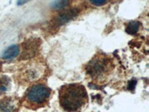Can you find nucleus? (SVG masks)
I'll return each instance as SVG.
<instances>
[{"label": "nucleus", "mask_w": 149, "mask_h": 112, "mask_svg": "<svg viewBox=\"0 0 149 112\" xmlns=\"http://www.w3.org/2000/svg\"><path fill=\"white\" fill-rule=\"evenodd\" d=\"M19 53V46L17 45H12L5 49L2 54V58L5 60H9L17 57Z\"/></svg>", "instance_id": "8"}, {"label": "nucleus", "mask_w": 149, "mask_h": 112, "mask_svg": "<svg viewBox=\"0 0 149 112\" xmlns=\"http://www.w3.org/2000/svg\"><path fill=\"white\" fill-rule=\"evenodd\" d=\"M88 102V94L81 84H67L60 88L59 103L66 111L80 112Z\"/></svg>", "instance_id": "1"}, {"label": "nucleus", "mask_w": 149, "mask_h": 112, "mask_svg": "<svg viewBox=\"0 0 149 112\" xmlns=\"http://www.w3.org/2000/svg\"><path fill=\"white\" fill-rule=\"evenodd\" d=\"M20 104V99L17 97H5L0 100V112H17Z\"/></svg>", "instance_id": "6"}, {"label": "nucleus", "mask_w": 149, "mask_h": 112, "mask_svg": "<svg viewBox=\"0 0 149 112\" xmlns=\"http://www.w3.org/2000/svg\"><path fill=\"white\" fill-rule=\"evenodd\" d=\"M52 90L43 83L31 85L24 95L23 105L29 109H38L48 105Z\"/></svg>", "instance_id": "3"}, {"label": "nucleus", "mask_w": 149, "mask_h": 112, "mask_svg": "<svg viewBox=\"0 0 149 112\" xmlns=\"http://www.w3.org/2000/svg\"><path fill=\"white\" fill-rule=\"evenodd\" d=\"M41 66H32L28 67L26 69L25 73H24V76H25V80H27L29 82L31 81H34L37 80L40 76L41 73L42 72V67H40Z\"/></svg>", "instance_id": "7"}, {"label": "nucleus", "mask_w": 149, "mask_h": 112, "mask_svg": "<svg viewBox=\"0 0 149 112\" xmlns=\"http://www.w3.org/2000/svg\"><path fill=\"white\" fill-rule=\"evenodd\" d=\"M139 26H140V23L138 21H132V22H130L126 26V32L129 34H132V35L133 34H135L139 31Z\"/></svg>", "instance_id": "9"}, {"label": "nucleus", "mask_w": 149, "mask_h": 112, "mask_svg": "<svg viewBox=\"0 0 149 112\" xmlns=\"http://www.w3.org/2000/svg\"><path fill=\"white\" fill-rule=\"evenodd\" d=\"M115 67L113 60L106 54L95 55L85 66L86 75L96 82H103L109 78Z\"/></svg>", "instance_id": "2"}, {"label": "nucleus", "mask_w": 149, "mask_h": 112, "mask_svg": "<svg viewBox=\"0 0 149 112\" xmlns=\"http://www.w3.org/2000/svg\"><path fill=\"white\" fill-rule=\"evenodd\" d=\"M40 41L37 38H31L27 40L22 45V58L28 59L34 57L39 49Z\"/></svg>", "instance_id": "5"}, {"label": "nucleus", "mask_w": 149, "mask_h": 112, "mask_svg": "<svg viewBox=\"0 0 149 112\" xmlns=\"http://www.w3.org/2000/svg\"><path fill=\"white\" fill-rule=\"evenodd\" d=\"M70 4V1H56V2H52V6L55 9L63 8L66 7Z\"/></svg>", "instance_id": "10"}, {"label": "nucleus", "mask_w": 149, "mask_h": 112, "mask_svg": "<svg viewBox=\"0 0 149 112\" xmlns=\"http://www.w3.org/2000/svg\"><path fill=\"white\" fill-rule=\"evenodd\" d=\"M79 13L80 10L77 8L68 9V10L61 12L58 15L56 16L53 20V24L57 26H63V25L67 23L68 22H70L72 20H74L75 17H78Z\"/></svg>", "instance_id": "4"}, {"label": "nucleus", "mask_w": 149, "mask_h": 112, "mask_svg": "<svg viewBox=\"0 0 149 112\" xmlns=\"http://www.w3.org/2000/svg\"><path fill=\"white\" fill-rule=\"evenodd\" d=\"M107 2V1L105 0H92L91 1V3L96 6H102V5H105Z\"/></svg>", "instance_id": "11"}]
</instances>
